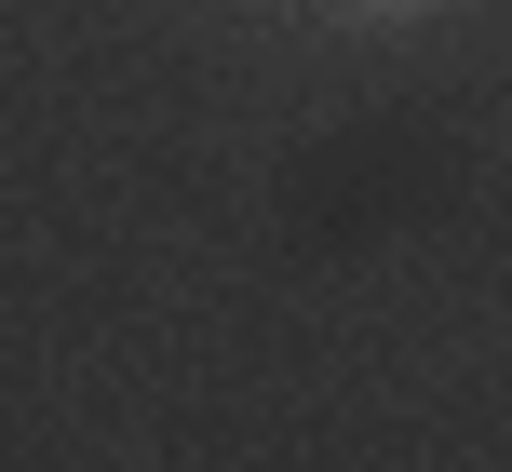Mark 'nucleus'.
<instances>
[{"label":"nucleus","mask_w":512,"mask_h":472,"mask_svg":"<svg viewBox=\"0 0 512 472\" xmlns=\"http://www.w3.org/2000/svg\"><path fill=\"white\" fill-rule=\"evenodd\" d=\"M364 14H418V0H364Z\"/></svg>","instance_id":"nucleus-1"}]
</instances>
